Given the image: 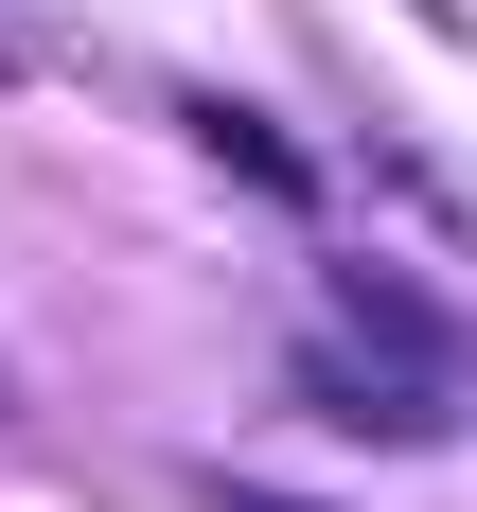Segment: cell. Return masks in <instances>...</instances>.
<instances>
[{"instance_id":"cell-1","label":"cell","mask_w":477,"mask_h":512,"mask_svg":"<svg viewBox=\"0 0 477 512\" xmlns=\"http://www.w3.org/2000/svg\"><path fill=\"white\" fill-rule=\"evenodd\" d=\"M177 124H195V142L230 159V177H265V195H318V159L283 142V124H265V106H230V89H195V106H177Z\"/></svg>"},{"instance_id":"cell-2","label":"cell","mask_w":477,"mask_h":512,"mask_svg":"<svg viewBox=\"0 0 477 512\" xmlns=\"http://www.w3.org/2000/svg\"><path fill=\"white\" fill-rule=\"evenodd\" d=\"M230 512H265V495H230Z\"/></svg>"}]
</instances>
